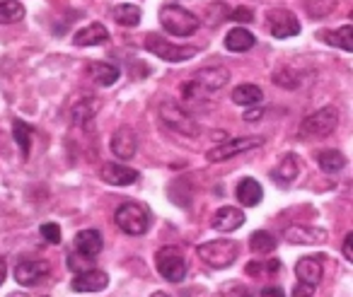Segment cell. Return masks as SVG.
I'll return each mask as SVG.
<instances>
[{
	"mask_svg": "<svg viewBox=\"0 0 353 297\" xmlns=\"http://www.w3.org/2000/svg\"><path fill=\"white\" fill-rule=\"evenodd\" d=\"M160 25L162 30L174 37H192L201 27V20L194 12H189L187 8L170 3V6L160 8Z\"/></svg>",
	"mask_w": 353,
	"mask_h": 297,
	"instance_id": "obj_1",
	"label": "cell"
},
{
	"mask_svg": "<svg viewBox=\"0 0 353 297\" xmlns=\"http://www.w3.org/2000/svg\"><path fill=\"white\" fill-rule=\"evenodd\" d=\"M143 46H145L148 54L157 56V59L167 61V63H184V61H192L199 54L196 46H176L172 41H167L162 34H155V32L145 34Z\"/></svg>",
	"mask_w": 353,
	"mask_h": 297,
	"instance_id": "obj_2",
	"label": "cell"
},
{
	"mask_svg": "<svg viewBox=\"0 0 353 297\" xmlns=\"http://www.w3.org/2000/svg\"><path fill=\"white\" fill-rule=\"evenodd\" d=\"M114 223L121 232L138 237V234H145L150 227V210L141 203H121L114 213Z\"/></svg>",
	"mask_w": 353,
	"mask_h": 297,
	"instance_id": "obj_3",
	"label": "cell"
},
{
	"mask_svg": "<svg viewBox=\"0 0 353 297\" xmlns=\"http://www.w3.org/2000/svg\"><path fill=\"white\" fill-rule=\"evenodd\" d=\"M157 114H160L162 126L170 128V131L182 133V136H189V138L199 136V123L194 121V119L189 116V114L184 112L174 99H165V102H160Z\"/></svg>",
	"mask_w": 353,
	"mask_h": 297,
	"instance_id": "obj_4",
	"label": "cell"
},
{
	"mask_svg": "<svg viewBox=\"0 0 353 297\" xmlns=\"http://www.w3.org/2000/svg\"><path fill=\"white\" fill-rule=\"evenodd\" d=\"M196 252L199 258L211 268H230L240 254V244L232 239H213V242L201 244Z\"/></svg>",
	"mask_w": 353,
	"mask_h": 297,
	"instance_id": "obj_5",
	"label": "cell"
},
{
	"mask_svg": "<svg viewBox=\"0 0 353 297\" xmlns=\"http://www.w3.org/2000/svg\"><path fill=\"white\" fill-rule=\"evenodd\" d=\"M155 266L157 273L170 283H182L187 278V258L179 247H162L155 254Z\"/></svg>",
	"mask_w": 353,
	"mask_h": 297,
	"instance_id": "obj_6",
	"label": "cell"
},
{
	"mask_svg": "<svg viewBox=\"0 0 353 297\" xmlns=\"http://www.w3.org/2000/svg\"><path fill=\"white\" fill-rule=\"evenodd\" d=\"M339 123V109L336 107H324L310 114L300 126V136L303 138H329Z\"/></svg>",
	"mask_w": 353,
	"mask_h": 297,
	"instance_id": "obj_7",
	"label": "cell"
},
{
	"mask_svg": "<svg viewBox=\"0 0 353 297\" xmlns=\"http://www.w3.org/2000/svg\"><path fill=\"white\" fill-rule=\"evenodd\" d=\"M264 145V138H256V136H247V138H235V141H228L223 145H213L208 150V162H228L232 157L242 155L247 150H254V147Z\"/></svg>",
	"mask_w": 353,
	"mask_h": 297,
	"instance_id": "obj_8",
	"label": "cell"
},
{
	"mask_svg": "<svg viewBox=\"0 0 353 297\" xmlns=\"http://www.w3.org/2000/svg\"><path fill=\"white\" fill-rule=\"evenodd\" d=\"M266 27L276 39H288V37L300 34V20L290 10H269L266 12Z\"/></svg>",
	"mask_w": 353,
	"mask_h": 297,
	"instance_id": "obj_9",
	"label": "cell"
},
{
	"mask_svg": "<svg viewBox=\"0 0 353 297\" xmlns=\"http://www.w3.org/2000/svg\"><path fill=\"white\" fill-rule=\"evenodd\" d=\"M46 276H49V263L41 258H20L15 266V280L20 285H37Z\"/></svg>",
	"mask_w": 353,
	"mask_h": 297,
	"instance_id": "obj_10",
	"label": "cell"
},
{
	"mask_svg": "<svg viewBox=\"0 0 353 297\" xmlns=\"http://www.w3.org/2000/svg\"><path fill=\"white\" fill-rule=\"evenodd\" d=\"M112 152L119 157L121 162H128L138 150V141H136V133H133L131 126H121L112 133V143H109Z\"/></svg>",
	"mask_w": 353,
	"mask_h": 297,
	"instance_id": "obj_11",
	"label": "cell"
},
{
	"mask_svg": "<svg viewBox=\"0 0 353 297\" xmlns=\"http://www.w3.org/2000/svg\"><path fill=\"white\" fill-rule=\"evenodd\" d=\"M99 176H102L104 184L112 186H128L138 181V172L126 167L123 162H104L102 170H99Z\"/></svg>",
	"mask_w": 353,
	"mask_h": 297,
	"instance_id": "obj_12",
	"label": "cell"
},
{
	"mask_svg": "<svg viewBox=\"0 0 353 297\" xmlns=\"http://www.w3.org/2000/svg\"><path fill=\"white\" fill-rule=\"evenodd\" d=\"M107 285L109 276L104 271H99V268H88L83 273H75L73 283H70V287L75 292H102Z\"/></svg>",
	"mask_w": 353,
	"mask_h": 297,
	"instance_id": "obj_13",
	"label": "cell"
},
{
	"mask_svg": "<svg viewBox=\"0 0 353 297\" xmlns=\"http://www.w3.org/2000/svg\"><path fill=\"white\" fill-rule=\"evenodd\" d=\"M283 237L290 244H322L327 242V229L314 225H293V227H285Z\"/></svg>",
	"mask_w": 353,
	"mask_h": 297,
	"instance_id": "obj_14",
	"label": "cell"
},
{
	"mask_svg": "<svg viewBox=\"0 0 353 297\" xmlns=\"http://www.w3.org/2000/svg\"><path fill=\"white\" fill-rule=\"evenodd\" d=\"M194 83L201 85L208 94H213L230 83V73H228V68H223V65H211V68L199 70V73L194 75Z\"/></svg>",
	"mask_w": 353,
	"mask_h": 297,
	"instance_id": "obj_15",
	"label": "cell"
},
{
	"mask_svg": "<svg viewBox=\"0 0 353 297\" xmlns=\"http://www.w3.org/2000/svg\"><path fill=\"white\" fill-rule=\"evenodd\" d=\"M242 225H245V213L235 205H223L211 218V227L218 229V232H235Z\"/></svg>",
	"mask_w": 353,
	"mask_h": 297,
	"instance_id": "obj_16",
	"label": "cell"
},
{
	"mask_svg": "<svg viewBox=\"0 0 353 297\" xmlns=\"http://www.w3.org/2000/svg\"><path fill=\"white\" fill-rule=\"evenodd\" d=\"M295 276H298L300 283H307V285L317 287L324 276V258L322 256H303L298 263H295Z\"/></svg>",
	"mask_w": 353,
	"mask_h": 297,
	"instance_id": "obj_17",
	"label": "cell"
},
{
	"mask_svg": "<svg viewBox=\"0 0 353 297\" xmlns=\"http://www.w3.org/2000/svg\"><path fill=\"white\" fill-rule=\"evenodd\" d=\"M73 247H75V252H78L80 256H85V258H94L99 252H102V247H104L102 234H99L97 229H83V232L75 234Z\"/></svg>",
	"mask_w": 353,
	"mask_h": 297,
	"instance_id": "obj_18",
	"label": "cell"
},
{
	"mask_svg": "<svg viewBox=\"0 0 353 297\" xmlns=\"http://www.w3.org/2000/svg\"><path fill=\"white\" fill-rule=\"evenodd\" d=\"M109 41V32L104 25L99 22H92V25L83 27L73 34V44L75 46H102Z\"/></svg>",
	"mask_w": 353,
	"mask_h": 297,
	"instance_id": "obj_19",
	"label": "cell"
},
{
	"mask_svg": "<svg viewBox=\"0 0 353 297\" xmlns=\"http://www.w3.org/2000/svg\"><path fill=\"white\" fill-rule=\"evenodd\" d=\"M237 201H240L245 208H252V205L261 203V198H264V191H261V184L256 179H252V176H247V179H242L240 184H237Z\"/></svg>",
	"mask_w": 353,
	"mask_h": 297,
	"instance_id": "obj_20",
	"label": "cell"
},
{
	"mask_svg": "<svg viewBox=\"0 0 353 297\" xmlns=\"http://www.w3.org/2000/svg\"><path fill=\"white\" fill-rule=\"evenodd\" d=\"M319 39L324 41V44L329 46H336V49L346 51V54H351L353 51V27L351 25H343L341 30L336 32H319Z\"/></svg>",
	"mask_w": 353,
	"mask_h": 297,
	"instance_id": "obj_21",
	"label": "cell"
},
{
	"mask_svg": "<svg viewBox=\"0 0 353 297\" xmlns=\"http://www.w3.org/2000/svg\"><path fill=\"white\" fill-rule=\"evenodd\" d=\"M256 44L254 34L247 32L245 27H235L225 34V49L228 51H235V54H242V51H250L252 46Z\"/></svg>",
	"mask_w": 353,
	"mask_h": 297,
	"instance_id": "obj_22",
	"label": "cell"
},
{
	"mask_svg": "<svg viewBox=\"0 0 353 297\" xmlns=\"http://www.w3.org/2000/svg\"><path fill=\"white\" fill-rule=\"evenodd\" d=\"M264 99V92H261L259 85H252V83H245V85H237L232 90V102L240 104V107H254Z\"/></svg>",
	"mask_w": 353,
	"mask_h": 297,
	"instance_id": "obj_23",
	"label": "cell"
},
{
	"mask_svg": "<svg viewBox=\"0 0 353 297\" xmlns=\"http://www.w3.org/2000/svg\"><path fill=\"white\" fill-rule=\"evenodd\" d=\"M119 75H121L119 68H114V65H109V63H90V78H92L99 88L114 85L119 80Z\"/></svg>",
	"mask_w": 353,
	"mask_h": 297,
	"instance_id": "obj_24",
	"label": "cell"
},
{
	"mask_svg": "<svg viewBox=\"0 0 353 297\" xmlns=\"http://www.w3.org/2000/svg\"><path fill=\"white\" fill-rule=\"evenodd\" d=\"M114 20L119 22L121 27H138L141 25V8L138 6H131V3H121V6H117L112 10Z\"/></svg>",
	"mask_w": 353,
	"mask_h": 297,
	"instance_id": "obj_25",
	"label": "cell"
},
{
	"mask_svg": "<svg viewBox=\"0 0 353 297\" xmlns=\"http://www.w3.org/2000/svg\"><path fill=\"white\" fill-rule=\"evenodd\" d=\"M25 17V6L20 0H0V25H15Z\"/></svg>",
	"mask_w": 353,
	"mask_h": 297,
	"instance_id": "obj_26",
	"label": "cell"
},
{
	"mask_svg": "<svg viewBox=\"0 0 353 297\" xmlns=\"http://www.w3.org/2000/svg\"><path fill=\"white\" fill-rule=\"evenodd\" d=\"M317 162H319V167H322L324 172H329V174H336V172L343 170V165H346V157H343L339 150H322L317 155Z\"/></svg>",
	"mask_w": 353,
	"mask_h": 297,
	"instance_id": "obj_27",
	"label": "cell"
},
{
	"mask_svg": "<svg viewBox=\"0 0 353 297\" xmlns=\"http://www.w3.org/2000/svg\"><path fill=\"white\" fill-rule=\"evenodd\" d=\"M300 174V160L298 155H285L283 160H281L279 165V172H276V179L285 181V184H290L293 179H298Z\"/></svg>",
	"mask_w": 353,
	"mask_h": 297,
	"instance_id": "obj_28",
	"label": "cell"
},
{
	"mask_svg": "<svg viewBox=\"0 0 353 297\" xmlns=\"http://www.w3.org/2000/svg\"><path fill=\"white\" fill-rule=\"evenodd\" d=\"M250 247H252V252H256V254H271L276 249V237L271 232H266V229L252 232Z\"/></svg>",
	"mask_w": 353,
	"mask_h": 297,
	"instance_id": "obj_29",
	"label": "cell"
},
{
	"mask_svg": "<svg viewBox=\"0 0 353 297\" xmlns=\"http://www.w3.org/2000/svg\"><path fill=\"white\" fill-rule=\"evenodd\" d=\"M12 136H15L17 145H20L22 155H30V147H32V128L27 126L25 121H20V119H15L12 121Z\"/></svg>",
	"mask_w": 353,
	"mask_h": 297,
	"instance_id": "obj_30",
	"label": "cell"
},
{
	"mask_svg": "<svg viewBox=\"0 0 353 297\" xmlns=\"http://www.w3.org/2000/svg\"><path fill=\"white\" fill-rule=\"evenodd\" d=\"M94 109H97V102H83V104H78V107L73 109V121H75V126H83V123H88L90 119L94 116Z\"/></svg>",
	"mask_w": 353,
	"mask_h": 297,
	"instance_id": "obj_31",
	"label": "cell"
},
{
	"mask_svg": "<svg viewBox=\"0 0 353 297\" xmlns=\"http://www.w3.org/2000/svg\"><path fill=\"white\" fill-rule=\"evenodd\" d=\"M182 97H184V99H189V102H201V99H208L211 94H208L206 90H203L199 83L189 80V83H184V85H182Z\"/></svg>",
	"mask_w": 353,
	"mask_h": 297,
	"instance_id": "obj_32",
	"label": "cell"
},
{
	"mask_svg": "<svg viewBox=\"0 0 353 297\" xmlns=\"http://www.w3.org/2000/svg\"><path fill=\"white\" fill-rule=\"evenodd\" d=\"M274 83L281 85V88L293 90V88H298V85H300V75L295 73V70L281 68V70H276V73H274Z\"/></svg>",
	"mask_w": 353,
	"mask_h": 297,
	"instance_id": "obj_33",
	"label": "cell"
},
{
	"mask_svg": "<svg viewBox=\"0 0 353 297\" xmlns=\"http://www.w3.org/2000/svg\"><path fill=\"white\" fill-rule=\"evenodd\" d=\"M41 237L51 244H59L61 242V227L56 223H44L41 225Z\"/></svg>",
	"mask_w": 353,
	"mask_h": 297,
	"instance_id": "obj_34",
	"label": "cell"
},
{
	"mask_svg": "<svg viewBox=\"0 0 353 297\" xmlns=\"http://www.w3.org/2000/svg\"><path fill=\"white\" fill-rule=\"evenodd\" d=\"M68 263H70V268H73L75 273H83V271H88L92 263H90V258H85V256H80L78 252H73L68 256Z\"/></svg>",
	"mask_w": 353,
	"mask_h": 297,
	"instance_id": "obj_35",
	"label": "cell"
},
{
	"mask_svg": "<svg viewBox=\"0 0 353 297\" xmlns=\"http://www.w3.org/2000/svg\"><path fill=\"white\" fill-rule=\"evenodd\" d=\"M230 17L235 22H252V20H254V12H252L250 8H237V10H232Z\"/></svg>",
	"mask_w": 353,
	"mask_h": 297,
	"instance_id": "obj_36",
	"label": "cell"
},
{
	"mask_svg": "<svg viewBox=\"0 0 353 297\" xmlns=\"http://www.w3.org/2000/svg\"><path fill=\"white\" fill-rule=\"evenodd\" d=\"M314 295V287L307 285V283H298L293 287V297H312Z\"/></svg>",
	"mask_w": 353,
	"mask_h": 297,
	"instance_id": "obj_37",
	"label": "cell"
},
{
	"mask_svg": "<svg viewBox=\"0 0 353 297\" xmlns=\"http://www.w3.org/2000/svg\"><path fill=\"white\" fill-rule=\"evenodd\" d=\"M353 232L346 234V239H343V256H346V261H353Z\"/></svg>",
	"mask_w": 353,
	"mask_h": 297,
	"instance_id": "obj_38",
	"label": "cell"
},
{
	"mask_svg": "<svg viewBox=\"0 0 353 297\" xmlns=\"http://www.w3.org/2000/svg\"><path fill=\"white\" fill-rule=\"evenodd\" d=\"M259 297H285V292L281 290L279 285H266L264 290H261Z\"/></svg>",
	"mask_w": 353,
	"mask_h": 297,
	"instance_id": "obj_39",
	"label": "cell"
},
{
	"mask_svg": "<svg viewBox=\"0 0 353 297\" xmlns=\"http://www.w3.org/2000/svg\"><path fill=\"white\" fill-rule=\"evenodd\" d=\"M261 109H252V112H247L245 114V121H256V119H261Z\"/></svg>",
	"mask_w": 353,
	"mask_h": 297,
	"instance_id": "obj_40",
	"label": "cell"
},
{
	"mask_svg": "<svg viewBox=\"0 0 353 297\" xmlns=\"http://www.w3.org/2000/svg\"><path fill=\"white\" fill-rule=\"evenodd\" d=\"M6 276H8V263H6V258L0 256V285H3V280H6Z\"/></svg>",
	"mask_w": 353,
	"mask_h": 297,
	"instance_id": "obj_41",
	"label": "cell"
},
{
	"mask_svg": "<svg viewBox=\"0 0 353 297\" xmlns=\"http://www.w3.org/2000/svg\"><path fill=\"white\" fill-rule=\"evenodd\" d=\"M266 266H269V273L281 271V261H269V263H266Z\"/></svg>",
	"mask_w": 353,
	"mask_h": 297,
	"instance_id": "obj_42",
	"label": "cell"
},
{
	"mask_svg": "<svg viewBox=\"0 0 353 297\" xmlns=\"http://www.w3.org/2000/svg\"><path fill=\"white\" fill-rule=\"evenodd\" d=\"M150 297H170V295H167V292H162V290H157V292H152Z\"/></svg>",
	"mask_w": 353,
	"mask_h": 297,
	"instance_id": "obj_43",
	"label": "cell"
},
{
	"mask_svg": "<svg viewBox=\"0 0 353 297\" xmlns=\"http://www.w3.org/2000/svg\"><path fill=\"white\" fill-rule=\"evenodd\" d=\"M242 297H252V295H247V292H245V295H242Z\"/></svg>",
	"mask_w": 353,
	"mask_h": 297,
	"instance_id": "obj_44",
	"label": "cell"
}]
</instances>
